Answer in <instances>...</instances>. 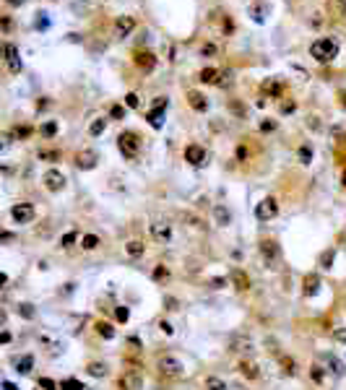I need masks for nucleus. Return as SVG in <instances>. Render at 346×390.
I'll return each instance as SVG.
<instances>
[{
    "label": "nucleus",
    "instance_id": "72a5a7b5",
    "mask_svg": "<svg viewBox=\"0 0 346 390\" xmlns=\"http://www.w3.org/2000/svg\"><path fill=\"white\" fill-rule=\"evenodd\" d=\"M206 390H227V385L219 377H206Z\"/></svg>",
    "mask_w": 346,
    "mask_h": 390
},
{
    "label": "nucleus",
    "instance_id": "b1692460",
    "mask_svg": "<svg viewBox=\"0 0 346 390\" xmlns=\"http://www.w3.org/2000/svg\"><path fill=\"white\" fill-rule=\"evenodd\" d=\"M94 331H97L101 338H112V336H115V328H112V323H104V320H97V323H94Z\"/></svg>",
    "mask_w": 346,
    "mask_h": 390
},
{
    "label": "nucleus",
    "instance_id": "ea45409f",
    "mask_svg": "<svg viewBox=\"0 0 346 390\" xmlns=\"http://www.w3.org/2000/svg\"><path fill=\"white\" fill-rule=\"evenodd\" d=\"M18 315H24L26 320H32L37 312H34V307H32V304H18Z\"/></svg>",
    "mask_w": 346,
    "mask_h": 390
},
{
    "label": "nucleus",
    "instance_id": "3c124183",
    "mask_svg": "<svg viewBox=\"0 0 346 390\" xmlns=\"http://www.w3.org/2000/svg\"><path fill=\"white\" fill-rule=\"evenodd\" d=\"M245 156H247V146L242 143V146L237 148V159H240V161H245Z\"/></svg>",
    "mask_w": 346,
    "mask_h": 390
},
{
    "label": "nucleus",
    "instance_id": "6e6d98bb",
    "mask_svg": "<svg viewBox=\"0 0 346 390\" xmlns=\"http://www.w3.org/2000/svg\"><path fill=\"white\" fill-rule=\"evenodd\" d=\"M341 182H344V188H346V169H344V174H341Z\"/></svg>",
    "mask_w": 346,
    "mask_h": 390
},
{
    "label": "nucleus",
    "instance_id": "9b49d317",
    "mask_svg": "<svg viewBox=\"0 0 346 390\" xmlns=\"http://www.w3.org/2000/svg\"><path fill=\"white\" fill-rule=\"evenodd\" d=\"M164 109H167V99H164V97H159V99H156V104H154V109H151L148 115H146V120L151 122V128H156V130L161 128V117H164Z\"/></svg>",
    "mask_w": 346,
    "mask_h": 390
},
{
    "label": "nucleus",
    "instance_id": "37998d69",
    "mask_svg": "<svg viewBox=\"0 0 346 390\" xmlns=\"http://www.w3.org/2000/svg\"><path fill=\"white\" fill-rule=\"evenodd\" d=\"M276 125H279L276 120H263V122H260V130H263V133H271V130H276Z\"/></svg>",
    "mask_w": 346,
    "mask_h": 390
},
{
    "label": "nucleus",
    "instance_id": "c756f323",
    "mask_svg": "<svg viewBox=\"0 0 346 390\" xmlns=\"http://www.w3.org/2000/svg\"><path fill=\"white\" fill-rule=\"evenodd\" d=\"M297 156H299V161H302V164H310V161H312V148L307 146V143H302L299 151H297Z\"/></svg>",
    "mask_w": 346,
    "mask_h": 390
},
{
    "label": "nucleus",
    "instance_id": "ddd939ff",
    "mask_svg": "<svg viewBox=\"0 0 346 390\" xmlns=\"http://www.w3.org/2000/svg\"><path fill=\"white\" fill-rule=\"evenodd\" d=\"M185 161L193 164V167H200L203 161H206V148L203 146H196V143H190L185 148Z\"/></svg>",
    "mask_w": 346,
    "mask_h": 390
},
{
    "label": "nucleus",
    "instance_id": "a878e982",
    "mask_svg": "<svg viewBox=\"0 0 346 390\" xmlns=\"http://www.w3.org/2000/svg\"><path fill=\"white\" fill-rule=\"evenodd\" d=\"M78 240H81L78 232H68V234H63V237H60V247L68 250V247H73V242H78Z\"/></svg>",
    "mask_w": 346,
    "mask_h": 390
},
{
    "label": "nucleus",
    "instance_id": "f8f14e48",
    "mask_svg": "<svg viewBox=\"0 0 346 390\" xmlns=\"http://www.w3.org/2000/svg\"><path fill=\"white\" fill-rule=\"evenodd\" d=\"M229 281H232V286H235L237 292H247L250 289V276L242 268H232L229 271Z\"/></svg>",
    "mask_w": 346,
    "mask_h": 390
},
{
    "label": "nucleus",
    "instance_id": "79ce46f5",
    "mask_svg": "<svg viewBox=\"0 0 346 390\" xmlns=\"http://www.w3.org/2000/svg\"><path fill=\"white\" fill-rule=\"evenodd\" d=\"M39 388H45V390H57L55 380H49V377H39Z\"/></svg>",
    "mask_w": 346,
    "mask_h": 390
},
{
    "label": "nucleus",
    "instance_id": "0eeeda50",
    "mask_svg": "<svg viewBox=\"0 0 346 390\" xmlns=\"http://www.w3.org/2000/svg\"><path fill=\"white\" fill-rule=\"evenodd\" d=\"M34 216H37V211H34L32 203H16V206L11 208V219H13V224H32Z\"/></svg>",
    "mask_w": 346,
    "mask_h": 390
},
{
    "label": "nucleus",
    "instance_id": "9d476101",
    "mask_svg": "<svg viewBox=\"0 0 346 390\" xmlns=\"http://www.w3.org/2000/svg\"><path fill=\"white\" fill-rule=\"evenodd\" d=\"M133 63H136L141 70L151 73V70L156 68V55H154V52H148V49H138V52L133 55Z\"/></svg>",
    "mask_w": 346,
    "mask_h": 390
},
{
    "label": "nucleus",
    "instance_id": "39448f33",
    "mask_svg": "<svg viewBox=\"0 0 346 390\" xmlns=\"http://www.w3.org/2000/svg\"><path fill=\"white\" fill-rule=\"evenodd\" d=\"M148 237H151V242H156V244H167L169 240H172V224H167V221H154L148 227Z\"/></svg>",
    "mask_w": 346,
    "mask_h": 390
},
{
    "label": "nucleus",
    "instance_id": "a211bd4d",
    "mask_svg": "<svg viewBox=\"0 0 346 390\" xmlns=\"http://www.w3.org/2000/svg\"><path fill=\"white\" fill-rule=\"evenodd\" d=\"M125 255H128V258H133V260L144 258V255H146V242H141V240H130V242L125 244Z\"/></svg>",
    "mask_w": 346,
    "mask_h": 390
},
{
    "label": "nucleus",
    "instance_id": "423d86ee",
    "mask_svg": "<svg viewBox=\"0 0 346 390\" xmlns=\"http://www.w3.org/2000/svg\"><path fill=\"white\" fill-rule=\"evenodd\" d=\"M42 185H45V190H49V193H60L65 188V174L60 169H47L42 174Z\"/></svg>",
    "mask_w": 346,
    "mask_h": 390
},
{
    "label": "nucleus",
    "instance_id": "f3484780",
    "mask_svg": "<svg viewBox=\"0 0 346 390\" xmlns=\"http://www.w3.org/2000/svg\"><path fill=\"white\" fill-rule=\"evenodd\" d=\"M188 104L196 112H208V99L200 91H188Z\"/></svg>",
    "mask_w": 346,
    "mask_h": 390
},
{
    "label": "nucleus",
    "instance_id": "f03ea898",
    "mask_svg": "<svg viewBox=\"0 0 346 390\" xmlns=\"http://www.w3.org/2000/svg\"><path fill=\"white\" fill-rule=\"evenodd\" d=\"M141 136L138 133H133V130H125V133H120L117 136V148H120V153H123L125 159H138V153H141Z\"/></svg>",
    "mask_w": 346,
    "mask_h": 390
},
{
    "label": "nucleus",
    "instance_id": "bb28decb",
    "mask_svg": "<svg viewBox=\"0 0 346 390\" xmlns=\"http://www.w3.org/2000/svg\"><path fill=\"white\" fill-rule=\"evenodd\" d=\"M89 375H91V377H104V375H107V364L91 362V364H89Z\"/></svg>",
    "mask_w": 346,
    "mask_h": 390
},
{
    "label": "nucleus",
    "instance_id": "4be33fe9",
    "mask_svg": "<svg viewBox=\"0 0 346 390\" xmlns=\"http://www.w3.org/2000/svg\"><path fill=\"white\" fill-rule=\"evenodd\" d=\"M240 372H242V377H247V380H258L260 377V367L255 362H240Z\"/></svg>",
    "mask_w": 346,
    "mask_h": 390
},
{
    "label": "nucleus",
    "instance_id": "20e7f679",
    "mask_svg": "<svg viewBox=\"0 0 346 390\" xmlns=\"http://www.w3.org/2000/svg\"><path fill=\"white\" fill-rule=\"evenodd\" d=\"M279 216V200L276 198H263L258 206H255V219L258 221H271V219H276Z\"/></svg>",
    "mask_w": 346,
    "mask_h": 390
},
{
    "label": "nucleus",
    "instance_id": "1a4fd4ad",
    "mask_svg": "<svg viewBox=\"0 0 346 390\" xmlns=\"http://www.w3.org/2000/svg\"><path fill=\"white\" fill-rule=\"evenodd\" d=\"M73 161H76L78 169H94L97 161H99V153L94 148H84V151H78L73 156Z\"/></svg>",
    "mask_w": 346,
    "mask_h": 390
},
{
    "label": "nucleus",
    "instance_id": "aec40b11",
    "mask_svg": "<svg viewBox=\"0 0 346 390\" xmlns=\"http://www.w3.org/2000/svg\"><path fill=\"white\" fill-rule=\"evenodd\" d=\"M123 383H125V390H138L141 388V372L138 369H125Z\"/></svg>",
    "mask_w": 346,
    "mask_h": 390
},
{
    "label": "nucleus",
    "instance_id": "393cba45",
    "mask_svg": "<svg viewBox=\"0 0 346 390\" xmlns=\"http://www.w3.org/2000/svg\"><path fill=\"white\" fill-rule=\"evenodd\" d=\"M104 130H107V117H97V120L89 125V133H91L94 138H97V136H101Z\"/></svg>",
    "mask_w": 346,
    "mask_h": 390
},
{
    "label": "nucleus",
    "instance_id": "4c0bfd02",
    "mask_svg": "<svg viewBox=\"0 0 346 390\" xmlns=\"http://www.w3.org/2000/svg\"><path fill=\"white\" fill-rule=\"evenodd\" d=\"M123 115H125V107L123 104H112L109 107V117L112 120H123Z\"/></svg>",
    "mask_w": 346,
    "mask_h": 390
},
{
    "label": "nucleus",
    "instance_id": "473e14b6",
    "mask_svg": "<svg viewBox=\"0 0 346 390\" xmlns=\"http://www.w3.org/2000/svg\"><path fill=\"white\" fill-rule=\"evenodd\" d=\"M213 213H216V221L221 224V227H224V224H229V219H232L229 211L224 208V206H216V208H213Z\"/></svg>",
    "mask_w": 346,
    "mask_h": 390
},
{
    "label": "nucleus",
    "instance_id": "5701e85b",
    "mask_svg": "<svg viewBox=\"0 0 346 390\" xmlns=\"http://www.w3.org/2000/svg\"><path fill=\"white\" fill-rule=\"evenodd\" d=\"M266 11H268V5H266V3H260V0H258V3H252V5H250V16L255 18L258 24H263V21H266Z\"/></svg>",
    "mask_w": 346,
    "mask_h": 390
},
{
    "label": "nucleus",
    "instance_id": "dca6fc26",
    "mask_svg": "<svg viewBox=\"0 0 346 390\" xmlns=\"http://www.w3.org/2000/svg\"><path fill=\"white\" fill-rule=\"evenodd\" d=\"M198 81H200V84H208V86H219L221 70L219 68H203L200 73H198Z\"/></svg>",
    "mask_w": 346,
    "mask_h": 390
},
{
    "label": "nucleus",
    "instance_id": "412c9836",
    "mask_svg": "<svg viewBox=\"0 0 346 390\" xmlns=\"http://www.w3.org/2000/svg\"><path fill=\"white\" fill-rule=\"evenodd\" d=\"M99 237L97 234H81V240H78V247L81 250H86V252H91V250H97L99 247Z\"/></svg>",
    "mask_w": 346,
    "mask_h": 390
},
{
    "label": "nucleus",
    "instance_id": "cd10ccee",
    "mask_svg": "<svg viewBox=\"0 0 346 390\" xmlns=\"http://www.w3.org/2000/svg\"><path fill=\"white\" fill-rule=\"evenodd\" d=\"M32 367H34V356H24L21 362H18V369H16V372H18V375H26V372H32Z\"/></svg>",
    "mask_w": 346,
    "mask_h": 390
},
{
    "label": "nucleus",
    "instance_id": "4468645a",
    "mask_svg": "<svg viewBox=\"0 0 346 390\" xmlns=\"http://www.w3.org/2000/svg\"><path fill=\"white\" fill-rule=\"evenodd\" d=\"M133 29H136V18L133 16H120L115 21V37L123 39V37H128L130 32H133Z\"/></svg>",
    "mask_w": 346,
    "mask_h": 390
},
{
    "label": "nucleus",
    "instance_id": "f257e3e1",
    "mask_svg": "<svg viewBox=\"0 0 346 390\" xmlns=\"http://www.w3.org/2000/svg\"><path fill=\"white\" fill-rule=\"evenodd\" d=\"M310 55L318 60V63H331V60L339 55V42H336V39L323 37V39H318V42H312Z\"/></svg>",
    "mask_w": 346,
    "mask_h": 390
},
{
    "label": "nucleus",
    "instance_id": "a19ab883",
    "mask_svg": "<svg viewBox=\"0 0 346 390\" xmlns=\"http://www.w3.org/2000/svg\"><path fill=\"white\" fill-rule=\"evenodd\" d=\"M167 276H169L167 265H156V268H154V281H161V279H167Z\"/></svg>",
    "mask_w": 346,
    "mask_h": 390
},
{
    "label": "nucleus",
    "instance_id": "c9c22d12",
    "mask_svg": "<svg viewBox=\"0 0 346 390\" xmlns=\"http://www.w3.org/2000/svg\"><path fill=\"white\" fill-rule=\"evenodd\" d=\"M216 52H219V47L213 45V42H206V45L200 47V55H203V57H213Z\"/></svg>",
    "mask_w": 346,
    "mask_h": 390
},
{
    "label": "nucleus",
    "instance_id": "5fc2aeb1",
    "mask_svg": "<svg viewBox=\"0 0 346 390\" xmlns=\"http://www.w3.org/2000/svg\"><path fill=\"white\" fill-rule=\"evenodd\" d=\"M341 104L346 107V91H341Z\"/></svg>",
    "mask_w": 346,
    "mask_h": 390
},
{
    "label": "nucleus",
    "instance_id": "09e8293b",
    "mask_svg": "<svg viewBox=\"0 0 346 390\" xmlns=\"http://www.w3.org/2000/svg\"><path fill=\"white\" fill-rule=\"evenodd\" d=\"M221 29H224V34H232V32H235V21L227 16V18H224V24H221Z\"/></svg>",
    "mask_w": 346,
    "mask_h": 390
},
{
    "label": "nucleus",
    "instance_id": "e433bc0d",
    "mask_svg": "<svg viewBox=\"0 0 346 390\" xmlns=\"http://www.w3.org/2000/svg\"><path fill=\"white\" fill-rule=\"evenodd\" d=\"M294 109H297V101L294 99H284L281 101V115H292Z\"/></svg>",
    "mask_w": 346,
    "mask_h": 390
},
{
    "label": "nucleus",
    "instance_id": "2eb2a0df",
    "mask_svg": "<svg viewBox=\"0 0 346 390\" xmlns=\"http://www.w3.org/2000/svg\"><path fill=\"white\" fill-rule=\"evenodd\" d=\"M260 91H263L266 97H271V99H281V94H284V84H281L279 78H268V81H263Z\"/></svg>",
    "mask_w": 346,
    "mask_h": 390
},
{
    "label": "nucleus",
    "instance_id": "6ab92c4d",
    "mask_svg": "<svg viewBox=\"0 0 346 390\" xmlns=\"http://www.w3.org/2000/svg\"><path fill=\"white\" fill-rule=\"evenodd\" d=\"M260 252H263V258H266L268 263H276L279 260V244L276 242H271V240H266V242H260Z\"/></svg>",
    "mask_w": 346,
    "mask_h": 390
},
{
    "label": "nucleus",
    "instance_id": "f704fd0d",
    "mask_svg": "<svg viewBox=\"0 0 346 390\" xmlns=\"http://www.w3.org/2000/svg\"><path fill=\"white\" fill-rule=\"evenodd\" d=\"M281 367H284V372H287V375H294V372H297V362H294V359H289V356L281 359Z\"/></svg>",
    "mask_w": 346,
    "mask_h": 390
},
{
    "label": "nucleus",
    "instance_id": "7c9ffc66",
    "mask_svg": "<svg viewBox=\"0 0 346 390\" xmlns=\"http://www.w3.org/2000/svg\"><path fill=\"white\" fill-rule=\"evenodd\" d=\"M39 133H42L45 138H55V133H57V122H52V120L45 122V125L39 128Z\"/></svg>",
    "mask_w": 346,
    "mask_h": 390
},
{
    "label": "nucleus",
    "instance_id": "6e6552de",
    "mask_svg": "<svg viewBox=\"0 0 346 390\" xmlns=\"http://www.w3.org/2000/svg\"><path fill=\"white\" fill-rule=\"evenodd\" d=\"M3 55H5V68H8V73H21V57H18V49H16V45H11V42H5L3 45Z\"/></svg>",
    "mask_w": 346,
    "mask_h": 390
},
{
    "label": "nucleus",
    "instance_id": "603ef678",
    "mask_svg": "<svg viewBox=\"0 0 346 390\" xmlns=\"http://www.w3.org/2000/svg\"><path fill=\"white\" fill-rule=\"evenodd\" d=\"M3 388H5V390H16V385H13V383H3Z\"/></svg>",
    "mask_w": 346,
    "mask_h": 390
},
{
    "label": "nucleus",
    "instance_id": "8fccbe9b",
    "mask_svg": "<svg viewBox=\"0 0 346 390\" xmlns=\"http://www.w3.org/2000/svg\"><path fill=\"white\" fill-rule=\"evenodd\" d=\"M0 26H3V32H5V34H11V29H13V21H11V18H8V16H3V18H0Z\"/></svg>",
    "mask_w": 346,
    "mask_h": 390
},
{
    "label": "nucleus",
    "instance_id": "7ed1b4c3",
    "mask_svg": "<svg viewBox=\"0 0 346 390\" xmlns=\"http://www.w3.org/2000/svg\"><path fill=\"white\" fill-rule=\"evenodd\" d=\"M156 369H159L161 375H167V377H180L182 372H185V364H182L177 356L169 354V356H161V359H159V362H156Z\"/></svg>",
    "mask_w": 346,
    "mask_h": 390
},
{
    "label": "nucleus",
    "instance_id": "a18cd8bd",
    "mask_svg": "<svg viewBox=\"0 0 346 390\" xmlns=\"http://www.w3.org/2000/svg\"><path fill=\"white\" fill-rule=\"evenodd\" d=\"M128 317H130L128 307H117V323H128Z\"/></svg>",
    "mask_w": 346,
    "mask_h": 390
},
{
    "label": "nucleus",
    "instance_id": "49530a36",
    "mask_svg": "<svg viewBox=\"0 0 346 390\" xmlns=\"http://www.w3.org/2000/svg\"><path fill=\"white\" fill-rule=\"evenodd\" d=\"M333 8H336V13H339L341 18H346V0H336Z\"/></svg>",
    "mask_w": 346,
    "mask_h": 390
},
{
    "label": "nucleus",
    "instance_id": "de8ad7c7",
    "mask_svg": "<svg viewBox=\"0 0 346 390\" xmlns=\"http://www.w3.org/2000/svg\"><path fill=\"white\" fill-rule=\"evenodd\" d=\"M125 104H128L130 109H136V107L141 104V99H138V94H128V97H125Z\"/></svg>",
    "mask_w": 346,
    "mask_h": 390
},
{
    "label": "nucleus",
    "instance_id": "864d4df0",
    "mask_svg": "<svg viewBox=\"0 0 346 390\" xmlns=\"http://www.w3.org/2000/svg\"><path fill=\"white\" fill-rule=\"evenodd\" d=\"M5 3H11V5H21L24 0H5Z\"/></svg>",
    "mask_w": 346,
    "mask_h": 390
},
{
    "label": "nucleus",
    "instance_id": "2f4dec72",
    "mask_svg": "<svg viewBox=\"0 0 346 390\" xmlns=\"http://www.w3.org/2000/svg\"><path fill=\"white\" fill-rule=\"evenodd\" d=\"M310 380H315V383H318V385H323V380H325V372H323V367L312 364V367H310Z\"/></svg>",
    "mask_w": 346,
    "mask_h": 390
},
{
    "label": "nucleus",
    "instance_id": "c03bdc74",
    "mask_svg": "<svg viewBox=\"0 0 346 390\" xmlns=\"http://www.w3.org/2000/svg\"><path fill=\"white\" fill-rule=\"evenodd\" d=\"M13 136H16V138H29V136H32V128H29V125L16 128V130H13Z\"/></svg>",
    "mask_w": 346,
    "mask_h": 390
},
{
    "label": "nucleus",
    "instance_id": "c85d7f7f",
    "mask_svg": "<svg viewBox=\"0 0 346 390\" xmlns=\"http://www.w3.org/2000/svg\"><path fill=\"white\" fill-rule=\"evenodd\" d=\"M37 156L42 159V161H57V159H60V151H55V148H42Z\"/></svg>",
    "mask_w": 346,
    "mask_h": 390
},
{
    "label": "nucleus",
    "instance_id": "58836bf2",
    "mask_svg": "<svg viewBox=\"0 0 346 390\" xmlns=\"http://www.w3.org/2000/svg\"><path fill=\"white\" fill-rule=\"evenodd\" d=\"M60 390H89V388L81 385V383H76V380H65V383L60 385Z\"/></svg>",
    "mask_w": 346,
    "mask_h": 390
}]
</instances>
